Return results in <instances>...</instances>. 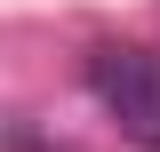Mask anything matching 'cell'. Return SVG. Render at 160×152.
<instances>
[{
  "mask_svg": "<svg viewBox=\"0 0 160 152\" xmlns=\"http://www.w3.org/2000/svg\"><path fill=\"white\" fill-rule=\"evenodd\" d=\"M88 88L120 120V136L160 152V56L152 48H88Z\"/></svg>",
  "mask_w": 160,
  "mask_h": 152,
  "instance_id": "1",
  "label": "cell"
}]
</instances>
